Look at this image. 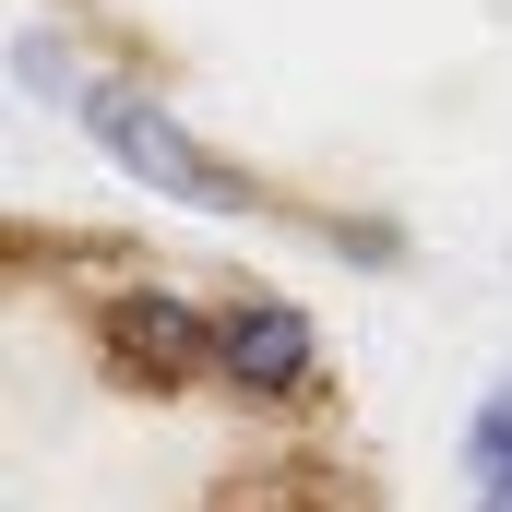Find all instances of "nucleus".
<instances>
[{
  "label": "nucleus",
  "instance_id": "nucleus-1",
  "mask_svg": "<svg viewBox=\"0 0 512 512\" xmlns=\"http://www.w3.org/2000/svg\"><path fill=\"white\" fill-rule=\"evenodd\" d=\"M84 143L120 167L143 203H179V215H251V203H262L251 167H227L155 84H96V96H84Z\"/></svg>",
  "mask_w": 512,
  "mask_h": 512
},
{
  "label": "nucleus",
  "instance_id": "nucleus-5",
  "mask_svg": "<svg viewBox=\"0 0 512 512\" xmlns=\"http://www.w3.org/2000/svg\"><path fill=\"white\" fill-rule=\"evenodd\" d=\"M453 453H465V477H477V489H501V477H512V370L465 405V441H453Z\"/></svg>",
  "mask_w": 512,
  "mask_h": 512
},
{
  "label": "nucleus",
  "instance_id": "nucleus-2",
  "mask_svg": "<svg viewBox=\"0 0 512 512\" xmlns=\"http://www.w3.org/2000/svg\"><path fill=\"white\" fill-rule=\"evenodd\" d=\"M310 382H322V322H310V298H286V286L215 298V393H239V405H298Z\"/></svg>",
  "mask_w": 512,
  "mask_h": 512
},
{
  "label": "nucleus",
  "instance_id": "nucleus-7",
  "mask_svg": "<svg viewBox=\"0 0 512 512\" xmlns=\"http://www.w3.org/2000/svg\"><path fill=\"white\" fill-rule=\"evenodd\" d=\"M465 512H512V477H501V489H477V501H465Z\"/></svg>",
  "mask_w": 512,
  "mask_h": 512
},
{
  "label": "nucleus",
  "instance_id": "nucleus-6",
  "mask_svg": "<svg viewBox=\"0 0 512 512\" xmlns=\"http://www.w3.org/2000/svg\"><path fill=\"white\" fill-rule=\"evenodd\" d=\"M322 239H334L346 262H393V251H405V227H382V215H358V227H322Z\"/></svg>",
  "mask_w": 512,
  "mask_h": 512
},
{
  "label": "nucleus",
  "instance_id": "nucleus-4",
  "mask_svg": "<svg viewBox=\"0 0 512 512\" xmlns=\"http://www.w3.org/2000/svg\"><path fill=\"white\" fill-rule=\"evenodd\" d=\"M12 96H24V108H72V120H84V96H96V84H84V60H72L48 24H24V36H12Z\"/></svg>",
  "mask_w": 512,
  "mask_h": 512
},
{
  "label": "nucleus",
  "instance_id": "nucleus-3",
  "mask_svg": "<svg viewBox=\"0 0 512 512\" xmlns=\"http://www.w3.org/2000/svg\"><path fill=\"white\" fill-rule=\"evenodd\" d=\"M108 370H131L143 393L215 382V298H179V286H120V298H108Z\"/></svg>",
  "mask_w": 512,
  "mask_h": 512
}]
</instances>
